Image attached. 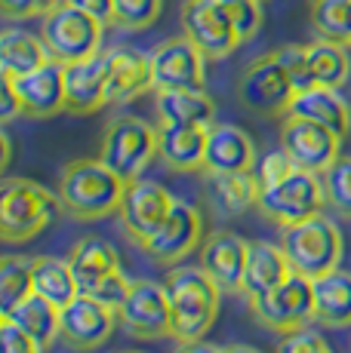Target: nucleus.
Returning <instances> with one entry per match:
<instances>
[{
    "label": "nucleus",
    "mask_w": 351,
    "mask_h": 353,
    "mask_svg": "<svg viewBox=\"0 0 351 353\" xmlns=\"http://www.w3.org/2000/svg\"><path fill=\"white\" fill-rule=\"evenodd\" d=\"M126 181L102 160H74L59 175V203L74 221H102L120 212Z\"/></svg>",
    "instance_id": "nucleus-1"
},
{
    "label": "nucleus",
    "mask_w": 351,
    "mask_h": 353,
    "mask_svg": "<svg viewBox=\"0 0 351 353\" xmlns=\"http://www.w3.org/2000/svg\"><path fill=\"white\" fill-rule=\"evenodd\" d=\"M167 295H170V335L179 344L200 341L210 332L219 314V295L222 289L213 283V276L204 268H173L164 280Z\"/></svg>",
    "instance_id": "nucleus-2"
},
{
    "label": "nucleus",
    "mask_w": 351,
    "mask_h": 353,
    "mask_svg": "<svg viewBox=\"0 0 351 353\" xmlns=\"http://www.w3.org/2000/svg\"><path fill=\"white\" fill-rule=\"evenodd\" d=\"M59 196L28 179H3L0 188V236L6 243H28L40 236L59 212Z\"/></svg>",
    "instance_id": "nucleus-3"
},
{
    "label": "nucleus",
    "mask_w": 351,
    "mask_h": 353,
    "mask_svg": "<svg viewBox=\"0 0 351 353\" xmlns=\"http://www.w3.org/2000/svg\"><path fill=\"white\" fill-rule=\"evenodd\" d=\"M102 34L105 22H99L96 16L84 12L68 0H59L40 22V37H44L46 50L62 65L96 56L102 50Z\"/></svg>",
    "instance_id": "nucleus-4"
},
{
    "label": "nucleus",
    "mask_w": 351,
    "mask_h": 353,
    "mask_svg": "<svg viewBox=\"0 0 351 353\" xmlns=\"http://www.w3.org/2000/svg\"><path fill=\"white\" fill-rule=\"evenodd\" d=\"M281 246L293 270L312 276V280L336 270L342 261V234L336 221H330L327 215H314V219H305L299 225L283 228Z\"/></svg>",
    "instance_id": "nucleus-5"
},
{
    "label": "nucleus",
    "mask_w": 351,
    "mask_h": 353,
    "mask_svg": "<svg viewBox=\"0 0 351 353\" xmlns=\"http://www.w3.org/2000/svg\"><path fill=\"white\" fill-rule=\"evenodd\" d=\"M158 157V129L139 117H114L108 120L99 160L111 166L124 181L142 179L148 163Z\"/></svg>",
    "instance_id": "nucleus-6"
},
{
    "label": "nucleus",
    "mask_w": 351,
    "mask_h": 353,
    "mask_svg": "<svg viewBox=\"0 0 351 353\" xmlns=\"http://www.w3.org/2000/svg\"><path fill=\"white\" fill-rule=\"evenodd\" d=\"M323 206H327V194H323L321 175L299 166L278 185L259 188V212L281 228L314 219V215H321Z\"/></svg>",
    "instance_id": "nucleus-7"
},
{
    "label": "nucleus",
    "mask_w": 351,
    "mask_h": 353,
    "mask_svg": "<svg viewBox=\"0 0 351 353\" xmlns=\"http://www.w3.org/2000/svg\"><path fill=\"white\" fill-rule=\"evenodd\" d=\"M293 96H296L293 77H290V71L283 68L278 52L259 56L240 74L238 99L247 111L259 114V117H281V114H287Z\"/></svg>",
    "instance_id": "nucleus-8"
},
{
    "label": "nucleus",
    "mask_w": 351,
    "mask_h": 353,
    "mask_svg": "<svg viewBox=\"0 0 351 353\" xmlns=\"http://www.w3.org/2000/svg\"><path fill=\"white\" fill-rule=\"evenodd\" d=\"M249 307H253L256 320L265 325V329L281 332V335L305 329L314 320V280L299 274V270H293L268 295L253 298Z\"/></svg>",
    "instance_id": "nucleus-9"
},
{
    "label": "nucleus",
    "mask_w": 351,
    "mask_h": 353,
    "mask_svg": "<svg viewBox=\"0 0 351 353\" xmlns=\"http://www.w3.org/2000/svg\"><path fill=\"white\" fill-rule=\"evenodd\" d=\"M204 219L200 212L185 200H176L164 225L154 230L148 240L139 243V249L151 258L154 264H176L188 258L198 246H204Z\"/></svg>",
    "instance_id": "nucleus-10"
},
{
    "label": "nucleus",
    "mask_w": 351,
    "mask_h": 353,
    "mask_svg": "<svg viewBox=\"0 0 351 353\" xmlns=\"http://www.w3.org/2000/svg\"><path fill=\"white\" fill-rule=\"evenodd\" d=\"M154 90H204L207 56L188 34L170 37L151 50Z\"/></svg>",
    "instance_id": "nucleus-11"
},
{
    "label": "nucleus",
    "mask_w": 351,
    "mask_h": 353,
    "mask_svg": "<svg viewBox=\"0 0 351 353\" xmlns=\"http://www.w3.org/2000/svg\"><path fill=\"white\" fill-rule=\"evenodd\" d=\"M281 148L290 154V160L299 169L321 175L342 154V135L314 123V120L287 114L281 123Z\"/></svg>",
    "instance_id": "nucleus-12"
},
{
    "label": "nucleus",
    "mask_w": 351,
    "mask_h": 353,
    "mask_svg": "<svg viewBox=\"0 0 351 353\" xmlns=\"http://www.w3.org/2000/svg\"><path fill=\"white\" fill-rule=\"evenodd\" d=\"M124 329L133 338H167L170 335V295L164 283L133 280L130 295L117 310Z\"/></svg>",
    "instance_id": "nucleus-13"
},
{
    "label": "nucleus",
    "mask_w": 351,
    "mask_h": 353,
    "mask_svg": "<svg viewBox=\"0 0 351 353\" xmlns=\"http://www.w3.org/2000/svg\"><path fill=\"white\" fill-rule=\"evenodd\" d=\"M176 196L167 191L160 181H148V179H133L126 181V194L120 203V225H124L126 236L133 243H142L154 234L164 219L170 215Z\"/></svg>",
    "instance_id": "nucleus-14"
},
{
    "label": "nucleus",
    "mask_w": 351,
    "mask_h": 353,
    "mask_svg": "<svg viewBox=\"0 0 351 353\" xmlns=\"http://www.w3.org/2000/svg\"><path fill=\"white\" fill-rule=\"evenodd\" d=\"M182 31L204 50L207 59H225L244 43L234 31L231 19L219 6V0H185L182 3Z\"/></svg>",
    "instance_id": "nucleus-15"
},
{
    "label": "nucleus",
    "mask_w": 351,
    "mask_h": 353,
    "mask_svg": "<svg viewBox=\"0 0 351 353\" xmlns=\"http://www.w3.org/2000/svg\"><path fill=\"white\" fill-rule=\"evenodd\" d=\"M117 310L93 298L90 292H80L74 301L59 307V323H62V338L74 350H93L111 338L117 325Z\"/></svg>",
    "instance_id": "nucleus-16"
},
{
    "label": "nucleus",
    "mask_w": 351,
    "mask_h": 353,
    "mask_svg": "<svg viewBox=\"0 0 351 353\" xmlns=\"http://www.w3.org/2000/svg\"><path fill=\"white\" fill-rule=\"evenodd\" d=\"M247 255L249 243L234 230H213L200 246V268L213 276V283L222 292L234 295L244 292V274H247Z\"/></svg>",
    "instance_id": "nucleus-17"
},
{
    "label": "nucleus",
    "mask_w": 351,
    "mask_h": 353,
    "mask_svg": "<svg viewBox=\"0 0 351 353\" xmlns=\"http://www.w3.org/2000/svg\"><path fill=\"white\" fill-rule=\"evenodd\" d=\"M108 101V52L65 65V111L96 114Z\"/></svg>",
    "instance_id": "nucleus-18"
},
{
    "label": "nucleus",
    "mask_w": 351,
    "mask_h": 353,
    "mask_svg": "<svg viewBox=\"0 0 351 353\" xmlns=\"http://www.w3.org/2000/svg\"><path fill=\"white\" fill-rule=\"evenodd\" d=\"M148 90H154L151 52H139L133 46L108 50V101L130 105Z\"/></svg>",
    "instance_id": "nucleus-19"
},
{
    "label": "nucleus",
    "mask_w": 351,
    "mask_h": 353,
    "mask_svg": "<svg viewBox=\"0 0 351 353\" xmlns=\"http://www.w3.org/2000/svg\"><path fill=\"white\" fill-rule=\"evenodd\" d=\"M12 83L28 117H53L65 111V65L56 59L22 77H12Z\"/></svg>",
    "instance_id": "nucleus-20"
},
{
    "label": "nucleus",
    "mask_w": 351,
    "mask_h": 353,
    "mask_svg": "<svg viewBox=\"0 0 351 353\" xmlns=\"http://www.w3.org/2000/svg\"><path fill=\"white\" fill-rule=\"evenodd\" d=\"M253 139L234 123H213L207 135L204 172H253L256 169Z\"/></svg>",
    "instance_id": "nucleus-21"
},
{
    "label": "nucleus",
    "mask_w": 351,
    "mask_h": 353,
    "mask_svg": "<svg viewBox=\"0 0 351 353\" xmlns=\"http://www.w3.org/2000/svg\"><path fill=\"white\" fill-rule=\"evenodd\" d=\"M293 117H305L314 120V123L333 129L336 135L348 139L351 132V108L345 96L333 86H308V90H299L290 101V111Z\"/></svg>",
    "instance_id": "nucleus-22"
},
{
    "label": "nucleus",
    "mask_w": 351,
    "mask_h": 353,
    "mask_svg": "<svg viewBox=\"0 0 351 353\" xmlns=\"http://www.w3.org/2000/svg\"><path fill=\"white\" fill-rule=\"evenodd\" d=\"M207 135L210 126H158V157L173 172H198L204 169Z\"/></svg>",
    "instance_id": "nucleus-23"
},
{
    "label": "nucleus",
    "mask_w": 351,
    "mask_h": 353,
    "mask_svg": "<svg viewBox=\"0 0 351 353\" xmlns=\"http://www.w3.org/2000/svg\"><path fill=\"white\" fill-rule=\"evenodd\" d=\"M154 111L164 126L216 123V101L204 90H154Z\"/></svg>",
    "instance_id": "nucleus-24"
},
{
    "label": "nucleus",
    "mask_w": 351,
    "mask_h": 353,
    "mask_svg": "<svg viewBox=\"0 0 351 353\" xmlns=\"http://www.w3.org/2000/svg\"><path fill=\"white\" fill-rule=\"evenodd\" d=\"M293 274V264H290L283 246L274 243H249V255H247V274H244V295L253 298L268 295L274 286H281L287 276Z\"/></svg>",
    "instance_id": "nucleus-25"
},
{
    "label": "nucleus",
    "mask_w": 351,
    "mask_h": 353,
    "mask_svg": "<svg viewBox=\"0 0 351 353\" xmlns=\"http://www.w3.org/2000/svg\"><path fill=\"white\" fill-rule=\"evenodd\" d=\"M207 200L216 212L228 219L259 206L256 172H207Z\"/></svg>",
    "instance_id": "nucleus-26"
},
{
    "label": "nucleus",
    "mask_w": 351,
    "mask_h": 353,
    "mask_svg": "<svg viewBox=\"0 0 351 353\" xmlns=\"http://www.w3.org/2000/svg\"><path fill=\"white\" fill-rule=\"evenodd\" d=\"M314 320L327 329L351 325V270H330L314 280Z\"/></svg>",
    "instance_id": "nucleus-27"
},
{
    "label": "nucleus",
    "mask_w": 351,
    "mask_h": 353,
    "mask_svg": "<svg viewBox=\"0 0 351 353\" xmlns=\"http://www.w3.org/2000/svg\"><path fill=\"white\" fill-rule=\"evenodd\" d=\"M50 59L53 56L44 37H35L22 28H12V25L0 31V74H6V77H22V74L46 65Z\"/></svg>",
    "instance_id": "nucleus-28"
},
{
    "label": "nucleus",
    "mask_w": 351,
    "mask_h": 353,
    "mask_svg": "<svg viewBox=\"0 0 351 353\" xmlns=\"http://www.w3.org/2000/svg\"><path fill=\"white\" fill-rule=\"evenodd\" d=\"M71 270L80 283V292H90L102 276H108L111 270L120 268V255L117 249L108 240H99V236H84V240L74 243L71 249Z\"/></svg>",
    "instance_id": "nucleus-29"
},
{
    "label": "nucleus",
    "mask_w": 351,
    "mask_h": 353,
    "mask_svg": "<svg viewBox=\"0 0 351 353\" xmlns=\"http://www.w3.org/2000/svg\"><path fill=\"white\" fill-rule=\"evenodd\" d=\"M305 59H308V74H312L314 86H333V90L345 86L351 74V59H348L345 43L317 37L312 43H305Z\"/></svg>",
    "instance_id": "nucleus-30"
},
{
    "label": "nucleus",
    "mask_w": 351,
    "mask_h": 353,
    "mask_svg": "<svg viewBox=\"0 0 351 353\" xmlns=\"http://www.w3.org/2000/svg\"><path fill=\"white\" fill-rule=\"evenodd\" d=\"M35 292L44 295L46 301H53L56 307H65L68 301H74L80 295V283L71 270V261L50 255L35 258Z\"/></svg>",
    "instance_id": "nucleus-31"
},
{
    "label": "nucleus",
    "mask_w": 351,
    "mask_h": 353,
    "mask_svg": "<svg viewBox=\"0 0 351 353\" xmlns=\"http://www.w3.org/2000/svg\"><path fill=\"white\" fill-rule=\"evenodd\" d=\"M12 323H19L25 332H28L31 338H37L40 347H50L53 341H56L59 335H62V323H59V307L53 301H46L44 295H31L25 298L22 304H19L16 310H10Z\"/></svg>",
    "instance_id": "nucleus-32"
},
{
    "label": "nucleus",
    "mask_w": 351,
    "mask_h": 353,
    "mask_svg": "<svg viewBox=\"0 0 351 353\" xmlns=\"http://www.w3.org/2000/svg\"><path fill=\"white\" fill-rule=\"evenodd\" d=\"M35 295V258L6 255L0 264V316Z\"/></svg>",
    "instance_id": "nucleus-33"
},
{
    "label": "nucleus",
    "mask_w": 351,
    "mask_h": 353,
    "mask_svg": "<svg viewBox=\"0 0 351 353\" xmlns=\"http://www.w3.org/2000/svg\"><path fill=\"white\" fill-rule=\"evenodd\" d=\"M348 19L351 0H312V28L317 37L339 40L348 46Z\"/></svg>",
    "instance_id": "nucleus-34"
},
{
    "label": "nucleus",
    "mask_w": 351,
    "mask_h": 353,
    "mask_svg": "<svg viewBox=\"0 0 351 353\" xmlns=\"http://www.w3.org/2000/svg\"><path fill=\"white\" fill-rule=\"evenodd\" d=\"M323 194H327V206L339 212L342 219H351V157H336L321 172Z\"/></svg>",
    "instance_id": "nucleus-35"
},
{
    "label": "nucleus",
    "mask_w": 351,
    "mask_h": 353,
    "mask_svg": "<svg viewBox=\"0 0 351 353\" xmlns=\"http://www.w3.org/2000/svg\"><path fill=\"white\" fill-rule=\"evenodd\" d=\"M164 0H114L111 25L120 31H145L158 22Z\"/></svg>",
    "instance_id": "nucleus-36"
},
{
    "label": "nucleus",
    "mask_w": 351,
    "mask_h": 353,
    "mask_svg": "<svg viewBox=\"0 0 351 353\" xmlns=\"http://www.w3.org/2000/svg\"><path fill=\"white\" fill-rule=\"evenodd\" d=\"M219 6L225 10V16L231 19L238 37L253 40L262 28V0H219Z\"/></svg>",
    "instance_id": "nucleus-37"
},
{
    "label": "nucleus",
    "mask_w": 351,
    "mask_h": 353,
    "mask_svg": "<svg viewBox=\"0 0 351 353\" xmlns=\"http://www.w3.org/2000/svg\"><path fill=\"white\" fill-rule=\"evenodd\" d=\"M130 286H133V280L117 268V270H111L108 276H102V280H99L96 286L90 289V295L99 298V301L108 304V307L120 310V304H124L126 295H130Z\"/></svg>",
    "instance_id": "nucleus-38"
},
{
    "label": "nucleus",
    "mask_w": 351,
    "mask_h": 353,
    "mask_svg": "<svg viewBox=\"0 0 351 353\" xmlns=\"http://www.w3.org/2000/svg\"><path fill=\"white\" fill-rule=\"evenodd\" d=\"M293 169H296V163L290 160V154L281 148V151H272V154H265V157H259L253 172H256L259 188H272V185H278L281 179H287Z\"/></svg>",
    "instance_id": "nucleus-39"
},
{
    "label": "nucleus",
    "mask_w": 351,
    "mask_h": 353,
    "mask_svg": "<svg viewBox=\"0 0 351 353\" xmlns=\"http://www.w3.org/2000/svg\"><path fill=\"white\" fill-rule=\"evenodd\" d=\"M0 353H44L37 338H31L10 316H0Z\"/></svg>",
    "instance_id": "nucleus-40"
},
{
    "label": "nucleus",
    "mask_w": 351,
    "mask_h": 353,
    "mask_svg": "<svg viewBox=\"0 0 351 353\" xmlns=\"http://www.w3.org/2000/svg\"><path fill=\"white\" fill-rule=\"evenodd\" d=\"M281 56V62L283 68L290 71V77H293V86H296V92L299 90H308V86H314L312 83V74H308V59H305V46H296V43H290V46H281V50H274Z\"/></svg>",
    "instance_id": "nucleus-41"
},
{
    "label": "nucleus",
    "mask_w": 351,
    "mask_h": 353,
    "mask_svg": "<svg viewBox=\"0 0 351 353\" xmlns=\"http://www.w3.org/2000/svg\"><path fill=\"white\" fill-rule=\"evenodd\" d=\"M274 353H333V350H330V344L323 341L317 332L296 329V332H287V335L281 338V344Z\"/></svg>",
    "instance_id": "nucleus-42"
},
{
    "label": "nucleus",
    "mask_w": 351,
    "mask_h": 353,
    "mask_svg": "<svg viewBox=\"0 0 351 353\" xmlns=\"http://www.w3.org/2000/svg\"><path fill=\"white\" fill-rule=\"evenodd\" d=\"M59 0H0V12L6 19H44Z\"/></svg>",
    "instance_id": "nucleus-43"
},
{
    "label": "nucleus",
    "mask_w": 351,
    "mask_h": 353,
    "mask_svg": "<svg viewBox=\"0 0 351 353\" xmlns=\"http://www.w3.org/2000/svg\"><path fill=\"white\" fill-rule=\"evenodd\" d=\"M19 114H25V108H22V99H19V92H16V83H12V77L0 74V120L10 123V120L19 117Z\"/></svg>",
    "instance_id": "nucleus-44"
},
{
    "label": "nucleus",
    "mask_w": 351,
    "mask_h": 353,
    "mask_svg": "<svg viewBox=\"0 0 351 353\" xmlns=\"http://www.w3.org/2000/svg\"><path fill=\"white\" fill-rule=\"evenodd\" d=\"M68 3L80 6V10L90 12V16H96L99 22L111 25V16H114V0H68Z\"/></svg>",
    "instance_id": "nucleus-45"
},
{
    "label": "nucleus",
    "mask_w": 351,
    "mask_h": 353,
    "mask_svg": "<svg viewBox=\"0 0 351 353\" xmlns=\"http://www.w3.org/2000/svg\"><path fill=\"white\" fill-rule=\"evenodd\" d=\"M176 353H225L222 347H216V344H207L204 338L200 341H185V344H179V350Z\"/></svg>",
    "instance_id": "nucleus-46"
},
{
    "label": "nucleus",
    "mask_w": 351,
    "mask_h": 353,
    "mask_svg": "<svg viewBox=\"0 0 351 353\" xmlns=\"http://www.w3.org/2000/svg\"><path fill=\"white\" fill-rule=\"evenodd\" d=\"M0 148H3V163H0V166H10L12 148H10V135H6V132H0Z\"/></svg>",
    "instance_id": "nucleus-47"
},
{
    "label": "nucleus",
    "mask_w": 351,
    "mask_h": 353,
    "mask_svg": "<svg viewBox=\"0 0 351 353\" xmlns=\"http://www.w3.org/2000/svg\"><path fill=\"white\" fill-rule=\"evenodd\" d=\"M225 353H262V350L249 347V344H231V347H225Z\"/></svg>",
    "instance_id": "nucleus-48"
},
{
    "label": "nucleus",
    "mask_w": 351,
    "mask_h": 353,
    "mask_svg": "<svg viewBox=\"0 0 351 353\" xmlns=\"http://www.w3.org/2000/svg\"><path fill=\"white\" fill-rule=\"evenodd\" d=\"M348 46H351V19H348Z\"/></svg>",
    "instance_id": "nucleus-49"
},
{
    "label": "nucleus",
    "mask_w": 351,
    "mask_h": 353,
    "mask_svg": "<svg viewBox=\"0 0 351 353\" xmlns=\"http://www.w3.org/2000/svg\"><path fill=\"white\" fill-rule=\"evenodd\" d=\"M124 353H142V350H124Z\"/></svg>",
    "instance_id": "nucleus-50"
}]
</instances>
